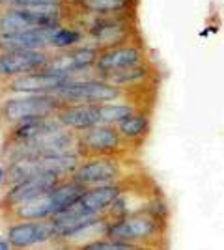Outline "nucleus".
Instances as JSON below:
<instances>
[{"mask_svg": "<svg viewBox=\"0 0 224 250\" xmlns=\"http://www.w3.org/2000/svg\"><path fill=\"white\" fill-rule=\"evenodd\" d=\"M163 235H164V220L148 211H139L125 215L122 219L110 220L107 231V239L131 243L144 249L157 245Z\"/></svg>", "mask_w": 224, "mask_h": 250, "instance_id": "f257e3e1", "label": "nucleus"}, {"mask_svg": "<svg viewBox=\"0 0 224 250\" xmlns=\"http://www.w3.org/2000/svg\"><path fill=\"white\" fill-rule=\"evenodd\" d=\"M64 103L53 94H34L22 97H10L0 103V125L15 127V125L40 120V118H56Z\"/></svg>", "mask_w": 224, "mask_h": 250, "instance_id": "f03ea898", "label": "nucleus"}, {"mask_svg": "<svg viewBox=\"0 0 224 250\" xmlns=\"http://www.w3.org/2000/svg\"><path fill=\"white\" fill-rule=\"evenodd\" d=\"M64 104H105L120 101L127 95V90H122L105 79H86V81H69L60 90L54 92Z\"/></svg>", "mask_w": 224, "mask_h": 250, "instance_id": "7ed1b4c3", "label": "nucleus"}, {"mask_svg": "<svg viewBox=\"0 0 224 250\" xmlns=\"http://www.w3.org/2000/svg\"><path fill=\"white\" fill-rule=\"evenodd\" d=\"M127 142L122 138L116 125L97 124L77 133V147L82 157H118L125 151Z\"/></svg>", "mask_w": 224, "mask_h": 250, "instance_id": "20e7f679", "label": "nucleus"}, {"mask_svg": "<svg viewBox=\"0 0 224 250\" xmlns=\"http://www.w3.org/2000/svg\"><path fill=\"white\" fill-rule=\"evenodd\" d=\"M90 38L96 42L99 51L125 45L137 40V30L129 15H107L97 17L90 26Z\"/></svg>", "mask_w": 224, "mask_h": 250, "instance_id": "39448f33", "label": "nucleus"}, {"mask_svg": "<svg viewBox=\"0 0 224 250\" xmlns=\"http://www.w3.org/2000/svg\"><path fill=\"white\" fill-rule=\"evenodd\" d=\"M71 177L88 188L97 187V185H108V183H120L123 177L120 157L86 159V163H81Z\"/></svg>", "mask_w": 224, "mask_h": 250, "instance_id": "423d86ee", "label": "nucleus"}, {"mask_svg": "<svg viewBox=\"0 0 224 250\" xmlns=\"http://www.w3.org/2000/svg\"><path fill=\"white\" fill-rule=\"evenodd\" d=\"M142 62H146V52H144V47L135 40V42H129L125 45H118L112 49L99 51L94 67H96L97 75L101 79H105L107 75L139 65Z\"/></svg>", "mask_w": 224, "mask_h": 250, "instance_id": "0eeeda50", "label": "nucleus"}, {"mask_svg": "<svg viewBox=\"0 0 224 250\" xmlns=\"http://www.w3.org/2000/svg\"><path fill=\"white\" fill-rule=\"evenodd\" d=\"M51 56L45 51H0V79L11 81L22 75L43 71Z\"/></svg>", "mask_w": 224, "mask_h": 250, "instance_id": "6e6552de", "label": "nucleus"}, {"mask_svg": "<svg viewBox=\"0 0 224 250\" xmlns=\"http://www.w3.org/2000/svg\"><path fill=\"white\" fill-rule=\"evenodd\" d=\"M64 179H67V177L56 176V174H40V176H34V177H30V179H24L21 183L13 185V187L2 196L0 208L10 211L11 208L19 206L22 202L38 198V196H41L45 192L53 190V188L56 187V185H60Z\"/></svg>", "mask_w": 224, "mask_h": 250, "instance_id": "1a4fd4ad", "label": "nucleus"}, {"mask_svg": "<svg viewBox=\"0 0 224 250\" xmlns=\"http://www.w3.org/2000/svg\"><path fill=\"white\" fill-rule=\"evenodd\" d=\"M73 81V77L62 73H54V71H36L6 81V90L8 92H17V94H54L56 90H60L62 86Z\"/></svg>", "mask_w": 224, "mask_h": 250, "instance_id": "9d476101", "label": "nucleus"}, {"mask_svg": "<svg viewBox=\"0 0 224 250\" xmlns=\"http://www.w3.org/2000/svg\"><path fill=\"white\" fill-rule=\"evenodd\" d=\"M8 243L11 249L24 250L34 245H40L45 241L56 239L54 224L51 219L47 220H34V222H15L6 231Z\"/></svg>", "mask_w": 224, "mask_h": 250, "instance_id": "9b49d317", "label": "nucleus"}, {"mask_svg": "<svg viewBox=\"0 0 224 250\" xmlns=\"http://www.w3.org/2000/svg\"><path fill=\"white\" fill-rule=\"evenodd\" d=\"M125 192V183H108V185H97V187L86 188V192L81 196V200L71 206L77 213L84 215H105L110 206Z\"/></svg>", "mask_w": 224, "mask_h": 250, "instance_id": "f8f14e48", "label": "nucleus"}, {"mask_svg": "<svg viewBox=\"0 0 224 250\" xmlns=\"http://www.w3.org/2000/svg\"><path fill=\"white\" fill-rule=\"evenodd\" d=\"M99 49H90V47H77V49H67L65 52H60L56 56H51V60L47 63V71L54 73H62L75 77L77 73L90 69L96 65Z\"/></svg>", "mask_w": 224, "mask_h": 250, "instance_id": "ddd939ff", "label": "nucleus"}, {"mask_svg": "<svg viewBox=\"0 0 224 250\" xmlns=\"http://www.w3.org/2000/svg\"><path fill=\"white\" fill-rule=\"evenodd\" d=\"M54 28L28 30L19 34H0V51H43L51 47Z\"/></svg>", "mask_w": 224, "mask_h": 250, "instance_id": "4468645a", "label": "nucleus"}, {"mask_svg": "<svg viewBox=\"0 0 224 250\" xmlns=\"http://www.w3.org/2000/svg\"><path fill=\"white\" fill-rule=\"evenodd\" d=\"M56 120L64 125L65 129L73 131H84L88 127L101 124L99 118V104H64Z\"/></svg>", "mask_w": 224, "mask_h": 250, "instance_id": "2eb2a0df", "label": "nucleus"}, {"mask_svg": "<svg viewBox=\"0 0 224 250\" xmlns=\"http://www.w3.org/2000/svg\"><path fill=\"white\" fill-rule=\"evenodd\" d=\"M8 217L17 220V222H34V220L51 219L53 217V204H51L49 192L11 208L8 211Z\"/></svg>", "mask_w": 224, "mask_h": 250, "instance_id": "dca6fc26", "label": "nucleus"}, {"mask_svg": "<svg viewBox=\"0 0 224 250\" xmlns=\"http://www.w3.org/2000/svg\"><path fill=\"white\" fill-rule=\"evenodd\" d=\"M84 185H81L79 181H75L73 177L67 181L64 179L60 185H56L53 190H49V196H51V204H53V217L54 215H60L64 213L65 209H69L71 206H75L81 196L86 192Z\"/></svg>", "mask_w": 224, "mask_h": 250, "instance_id": "f3484780", "label": "nucleus"}, {"mask_svg": "<svg viewBox=\"0 0 224 250\" xmlns=\"http://www.w3.org/2000/svg\"><path fill=\"white\" fill-rule=\"evenodd\" d=\"M153 73V67L148 62H142L139 65H133L127 69H122L112 75H107L105 81H108L110 84H114L122 90H133V88H139L142 90V84L148 83L149 77Z\"/></svg>", "mask_w": 224, "mask_h": 250, "instance_id": "a211bd4d", "label": "nucleus"}, {"mask_svg": "<svg viewBox=\"0 0 224 250\" xmlns=\"http://www.w3.org/2000/svg\"><path fill=\"white\" fill-rule=\"evenodd\" d=\"M116 129L120 131L122 138L125 142H140L148 136L149 129H151V118H149V112L146 110H137L135 114H131L129 118L122 120L120 124L116 125Z\"/></svg>", "mask_w": 224, "mask_h": 250, "instance_id": "6ab92c4d", "label": "nucleus"}, {"mask_svg": "<svg viewBox=\"0 0 224 250\" xmlns=\"http://www.w3.org/2000/svg\"><path fill=\"white\" fill-rule=\"evenodd\" d=\"M137 0H77V6L99 17L107 15H131Z\"/></svg>", "mask_w": 224, "mask_h": 250, "instance_id": "aec40b11", "label": "nucleus"}, {"mask_svg": "<svg viewBox=\"0 0 224 250\" xmlns=\"http://www.w3.org/2000/svg\"><path fill=\"white\" fill-rule=\"evenodd\" d=\"M137 110H142V106L135 103H105L99 104V118H101V124L118 125L122 120L135 114Z\"/></svg>", "mask_w": 224, "mask_h": 250, "instance_id": "412c9836", "label": "nucleus"}, {"mask_svg": "<svg viewBox=\"0 0 224 250\" xmlns=\"http://www.w3.org/2000/svg\"><path fill=\"white\" fill-rule=\"evenodd\" d=\"M82 40V32L69 28V26H58L53 30L51 38V47L54 49H73L77 43Z\"/></svg>", "mask_w": 224, "mask_h": 250, "instance_id": "4be33fe9", "label": "nucleus"}, {"mask_svg": "<svg viewBox=\"0 0 224 250\" xmlns=\"http://www.w3.org/2000/svg\"><path fill=\"white\" fill-rule=\"evenodd\" d=\"M79 250H148L139 245H131V243H122L114 239H97L94 243H88Z\"/></svg>", "mask_w": 224, "mask_h": 250, "instance_id": "5701e85b", "label": "nucleus"}, {"mask_svg": "<svg viewBox=\"0 0 224 250\" xmlns=\"http://www.w3.org/2000/svg\"><path fill=\"white\" fill-rule=\"evenodd\" d=\"M65 0H0V8H36L47 4H64Z\"/></svg>", "mask_w": 224, "mask_h": 250, "instance_id": "b1692460", "label": "nucleus"}, {"mask_svg": "<svg viewBox=\"0 0 224 250\" xmlns=\"http://www.w3.org/2000/svg\"><path fill=\"white\" fill-rule=\"evenodd\" d=\"M0 250H11V245L8 239H0Z\"/></svg>", "mask_w": 224, "mask_h": 250, "instance_id": "393cba45", "label": "nucleus"}, {"mask_svg": "<svg viewBox=\"0 0 224 250\" xmlns=\"http://www.w3.org/2000/svg\"><path fill=\"white\" fill-rule=\"evenodd\" d=\"M4 181H6V172H4V170H2V167H0V185H2Z\"/></svg>", "mask_w": 224, "mask_h": 250, "instance_id": "a878e982", "label": "nucleus"}]
</instances>
